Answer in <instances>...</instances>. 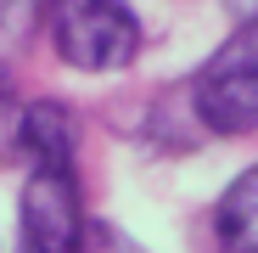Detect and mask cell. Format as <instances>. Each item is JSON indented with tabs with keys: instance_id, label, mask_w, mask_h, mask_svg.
Here are the masks:
<instances>
[{
	"instance_id": "cell-6",
	"label": "cell",
	"mask_w": 258,
	"mask_h": 253,
	"mask_svg": "<svg viewBox=\"0 0 258 253\" xmlns=\"http://www.w3.org/2000/svg\"><path fill=\"white\" fill-rule=\"evenodd\" d=\"M17 124H23V102L12 96V79L0 68V158L17 152Z\"/></svg>"
},
{
	"instance_id": "cell-8",
	"label": "cell",
	"mask_w": 258,
	"mask_h": 253,
	"mask_svg": "<svg viewBox=\"0 0 258 253\" xmlns=\"http://www.w3.org/2000/svg\"><path fill=\"white\" fill-rule=\"evenodd\" d=\"M0 12H6V6H0Z\"/></svg>"
},
{
	"instance_id": "cell-2",
	"label": "cell",
	"mask_w": 258,
	"mask_h": 253,
	"mask_svg": "<svg viewBox=\"0 0 258 253\" xmlns=\"http://www.w3.org/2000/svg\"><path fill=\"white\" fill-rule=\"evenodd\" d=\"M191 118L208 135L258 130V17L236 23V34L213 51L191 79Z\"/></svg>"
},
{
	"instance_id": "cell-4",
	"label": "cell",
	"mask_w": 258,
	"mask_h": 253,
	"mask_svg": "<svg viewBox=\"0 0 258 253\" xmlns=\"http://www.w3.org/2000/svg\"><path fill=\"white\" fill-rule=\"evenodd\" d=\"M17 152L28 163H79V118L68 102H28L17 124Z\"/></svg>"
},
{
	"instance_id": "cell-5",
	"label": "cell",
	"mask_w": 258,
	"mask_h": 253,
	"mask_svg": "<svg viewBox=\"0 0 258 253\" xmlns=\"http://www.w3.org/2000/svg\"><path fill=\"white\" fill-rule=\"evenodd\" d=\"M213 247L219 253H258V163H247L213 203Z\"/></svg>"
},
{
	"instance_id": "cell-3",
	"label": "cell",
	"mask_w": 258,
	"mask_h": 253,
	"mask_svg": "<svg viewBox=\"0 0 258 253\" xmlns=\"http://www.w3.org/2000/svg\"><path fill=\"white\" fill-rule=\"evenodd\" d=\"M90 220L79 197V163H28L17 191V253H84Z\"/></svg>"
},
{
	"instance_id": "cell-7",
	"label": "cell",
	"mask_w": 258,
	"mask_h": 253,
	"mask_svg": "<svg viewBox=\"0 0 258 253\" xmlns=\"http://www.w3.org/2000/svg\"><path fill=\"white\" fill-rule=\"evenodd\" d=\"M0 6H34V0H0Z\"/></svg>"
},
{
	"instance_id": "cell-1",
	"label": "cell",
	"mask_w": 258,
	"mask_h": 253,
	"mask_svg": "<svg viewBox=\"0 0 258 253\" xmlns=\"http://www.w3.org/2000/svg\"><path fill=\"white\" fill-rule=\"evenodd\" d=\"M45 34L73 73H123L146 45L129 0H45Z\"/></svg>"
}]
</instances>
